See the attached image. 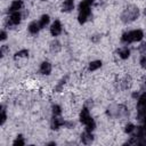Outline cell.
Wrapping results in <instances>:
<instances>
[{
  "label": "cell",
  "instance_id": "cell-19",
  "mask_svg": "<svg viewBox=\"0 0 146 146\" xmlns=\"http://www.w3.org/2000/svg\"><path fill=\"white\" fill-rule=\"evenodd\" d=\"M137 105H138V108H145V107H146V92L141 94V95L138 97Z\"/></svg>",
  "mask_w": 146,
  "mask_h": 146
},
{
  "label": "cell",
  "instance_id": "cell-26",
  "mask_svg": "<svg viewBox=\"0 0 146 146\" xmlns=\"http://www.w3.org/2000/svg\"><path fill=\"white\" fill-rule=\"evenodd\" d=\"M7 51H9V48H8L7 46H2V47H1V57H3Z\"/></svg>",
  "mask_w": 146,
  "mask_h": 146
},
{
  "label": "cell",
  "instance_id": "cell-2",
  "mask_svg": "<svg viewBox=\"0 0 146 146\" xmlns=\"http://www.w3.org/2000/svg\"><path fill=\"white\" fill-rule=\"evenodd\" d=\"M138 17H139V9L137 6H133V5L128 6L121 14V21L125 24L136 21Z\"/></svg>",
  "mask_w": 146,
  "mask_h": 146
},
{
  "label": "cell",
  "instance_id": "cell-10",
  "mask_svg": "<svg viewBox=\"0 0 146 146\" xmlns=\"http://www.w3.org/2000/svg\"><path fill=\"white\" fill-rule=\"evenodd\" d=\"M74 0H64L62 3V11L63 13H71L74 9Z\"/></svg>",
  "mask_w": 146,
  "mask_h": 146
},
{
  "label": "cell",
  "instance_id": "cell-14",
  "mask_svg": "<svg viewBox=\"0 0 146 146\" xmlns=\"http://www.w3.org/2000/svg\"><path fill=\"white\" fill-rule=\"evenodd\" d=\"M130 55H131V51H130V49H129L128 47H123V48H121V49L119 50V57H120L122 60L128 59V58L130 57Z\"/></svg>",
  "mask_w": 146,
  "mask_h": 146
},
{
  "label": "cell",
  "instance_id": "cell-20",
  "mask_svg": "<svg viewBox=\"0 0 146 146\" xmlns=\"http://www.w3.org/2000/svg\"><path fill=\"white\" fill-rule=\"evenodd\" d=\"M51 112H52V115L54 116H60L62 113H63V110H62V107L58 104H55L51 107Z\"/></svg>",
  "mask_w": 146,
  "mask_h": 146
},
{
  "label": "cell",
  "instance_id": "cell-16",
  "mask_svg": "<svg viewBox=\"0 0 146 146\" xmlns=\"http://www.w3.org/2000/svg\"><path fill=\"white\" fill-rule=\"evenodd\" d=\"M29 57V50L27 49H22L17 52H15L14 55V59L15 60H19V59H25Z\"/></svg>",
  "mask_w": 146,
  "mask_h": 146
},
{
  "label": "cell",
  "instance_id": "cell-7",
  "mask_svg": "<svg viewBox=\"0 0 146 146\" xmlns=\"http://www.w3.org/2000/svg\"><path fill=\"white\" fill-rule=\"evenodd\" d=\"M39 71L42 75H49L52 71V66L51 64L48 62V60H43L41 64H40V67H39Z\"/></svg>",
  "mask_w": 146,
  "mask_h": 146
},
{
  "label": "cell",
  "instance_id": "cell-6",
  "mask_svg": "<svg viewBox=\"0 0 146 146\" xmlns=\"http://www.w3.org/2000/svg\"><path fill=\"white\" fill-rule=\"evenodd\" d=\"M63 125H65V121L64 119H62L60 116H54L51 122H50V128L52 130H58L60 129Z\"/></svg>",
  "mask_w": 146,
  "mask_h": 146
},
{
  "label": "cell",
  "instance_id": "cell-3",
  "mask_svg": "<svg viewBox=\"0 0 146 146\" xmlns=\"http://www.w3.org/2000/svg\"><path fill=\"white\" fill-rule=\"evenodd\" d=\"M22 14L21 11H14V13H10V15L8 16V25L10 26H16V25H19L21 22H22Z\"/></svg>",
  "mask_w": 146,
  "mask_h": 146
},
{
  "label": "cell",
  "instance_id": "cell-28",
  "mask_svg": "<svg viewBox=\"0 0 146 146\" xmlns=\"http://www.w3.org/2000/svg\"><path fill=\"white\" fill-rule=\"evenodd\" d=\"M144 14H145V16H146V8L144 9Z\"/></svg>",
  "mask_w": 146,
  "mask_h": 146
},
{
  "label": "cell",
  "instance_id": "cell-12",
  "mask_svg": "<svg viewBox=\"0 0 146 146\" xmlns=\"http://www.w3.org/2000/svg\"><path fill=\"white\" fill-rule=\"evenodd\" d=\"M92 140H94V136H92V132L91 131L84 130V132L81 133V141L83 144H91Z\"/></svg>",
  "mask_w": 146,
  "mask_h": 146
},
{
  "label": "cell",
  "instance_id": "cell-9",
  "mask_svg": "<svg viewBox=\"0 0 146 146\" xmlns=\"http://www.w3.org/2000/svg\"><path fill=\"white\" fill-rule=\"evenodd\" d=\"M23 7H24L23 0H13V2L10 3V7H9V13L19 11L21 9H23Z\"/></svg>",
  "mask_w": 146,
  "mask_h": 146
},
{
  "label": "cell",
  "instance_id": "cell-8",
  "mask_svg": "<svg viewBox=\"0 0 146 146\" xmlns=\"http://www.w3.org/2000/svg\"><path fill=\"white\" fill-rule=\"evenodd\" d=\"M90 119H91V115H90L89 110H88L87 107H83V108L81 110L80 114H79V120H80V122L84 125V124H86Z\"/></svg>",
  "mask_w": 146,
  "mask_h": 146
},
{
  "label": "cell",
  "instance_id": "cell-29",
  "mask_svg": "<svg viewBox=\"0 0 146 146\" xmlns=\"http://www.w3.org/2000/svg\"><path fill=\"white\" fill-rule=\"evenodd\" d=\"M41 1H48V0H41Z\"/></svg>",
  "mask_w": 146,
  "mask_h": 146
},
{
  "label": "cell",
  "instance_id": "cell-22",
  "mask_svg": "<svg viewBox=\"0 0 146 146\" xmlns=\"http://www.w3.org/2000/svg\"><path fill=\"white\" fill-rule=\"evenodd\" d=\"M24 144H25V140H24V137H23L22 135H18V136L15 138L14 143H13L14 146H23Z\"/></svg>",
  "mask_w": 146,
  "mask_h": 146
},
{
  "label": "cell",
  "instance_id": "cell-13",
  "mask_svg": "<svg viewBox=\"0 0 146 146\" xmlns=\"http://www.w3.org/2000/svg\"><path fill=\"white\" fill-rule=\"evenodd\" d=\"M102 65H103V62H102V60H99V59L92 60V62H90L89 65H88V71H89V72H95V71H97L98 68H100Z\"/></svg>",
  "mask_w": 146,
  "mask_h": 146
},
{
  "label": "cell",
  "instance_id": "cell-24",
  "mask_svg": "<svg viewBox=\"0 0 146 146\" xmlns=\"http://www.w3.org/2000/svg\"><path fill=\"white\" fill-rule=\"evenodd\" d=\"M0 119H1L0 123H1V125H3L5 122H6V120H7V113H6V110H5L3 106L1 107V115H0Z\"/></svg>",
  "mask_w": 146,
  "mask_h": 146
},
{
  "label": "cell",
  "instance_id": "cell-5",
  "mask_svg": "<svg viewBox=\"0 0 146 146\" xmlns=\"http://www.w3.org/2000/svg\"><path fill=\"white\" fill-rule=\"evenodd\" d=\"M91 16V8L90 9H82L79 10V15H78V22L80 24H84Z\"/></svg>",
  "mask_w": 146,
  "mask_h": 146
},
{
  "label": "cell",
  "instance_id": "cell-4",
  "mask_svg": "<svg viewBox=\"0 0 146 146\" xmlns=\"http://www.w3.org/2000/svg\"><path fill=\"white\" fill-rule=\"evenodd\" d=\"M49 29H50V34L52 36H58L62 33V31H63V25H62V23H60L59 19H55L51 23V25H50Z\"/></svg>",
  "mask_w": 146,
  "mask_h": 146
},
{
  "label": "cell",
  "instance_id": "cell-18",
  "mask_svg": "<svg viewBox=\"0 0 146 146\" xmlns=\"http://www.w3.org/2000/svg\"><path fill=\"white\" fill-rule=\"evenodd\" d=\"M60 49H62V44H60V42L58 41V40H55V41H52L51 43H50V50H51V52H58V51H60Z\"/></svg>",
  "mask_w": 146,
  "mask_h": 146
},
{
  "label": "cell",
  "instance_id": "cell-21",
  "mask_svg": "<svg viewBox=\"0 0 146 146\" xmlns=\"http://www.w3.org/2000/svg\"><path fill=\"white\" fill-rule=\"evenodd\" d=\"M84 127H86V130H87V131H91V132H92V131L95 130V128H96V122H95V120L91 117V119L84 124Z\"/></svg>",
  "mask_w": 146,
  "mask_h": 146
},
{
  "label": "cell",
  "instance_id": "cell-25",
  "mask_svg": "<svg viewBox=\"0 0 146 146\" xmlns=\"http://www.w3.org/2000/svg\"><path fill=\"white\" fill-rule=\"evenodd\" d=\"M139 64H140V66H141L143 68L146 70V55L141 56V58H140V60H139Z\"/></svg>",
  "mask_w": 146,
  "mask_h": 146
},
{
  "label": "cell",
  "instance_id": "cell-11",
  "mask_svg": "<svg viewBox=\"0 0 146 146\" xmlns=\"http://www.w3.org/2000/svg\"><path fill=\"white\" fill-rule=\"evenodd\" d=\"M40 30H41V27H40V25H39V22H36V21L31 22V23L29 24V26H27V31H29L31 34H33V35L38 34Z\"/></svg>",
  "mask_w": 146,
  "mask_h": 146
},
{
  "label": "cell",
  "instance_id": "cell-15",
  "mask_svg": "<svg viewBox=\"0 0 146 146\" xmlns=\"http://www.w3.org/2000/svg\"><path fill=\"white\" fill-rule=\"evenodd\" d=\"M49 23H50V17H49L48 14H43V15L40 17V19H39V25H40L41 29L47 27V26L49 25Z\"/></svg>",
  "mask_w": 146,
  "mask_h": 146
},
{
  "label": "cell",
  "instance_id": "cell-27",
  "mask_svg": "<svg viewBox=\"0 0 146 146\" xmlns=\"http://www.w3.org/2000/svg\"><path fill=\"white\" fill-rule=\"evenodd\" d=\"M6 39H7V32L5 30H2L1 31V34H0V40L1 41H5Z\"/></svg>",
  "mask_w": 146,
  "mask_h": 146
},
{
  "label": "cell",
  "instance_id": "cell-1",
  "mask_svg": "<svg viewBox=\"0 0 146 146\" xmlns=\"http://www.w3.org/2000/svg\"><path fill=\"white\" fill-rule=\"evenodd\" d=\"M144 38V32L140 29H136V30H131L128 32H124L121 35V41L125 44L128 43H132V42H140Z\"/></svg>",
  "mask_w": 146,
  "mask_h": 146
},
{
  "label": "cell",
  "instance_id": "cell-23",
  "mask_svg": "<svg viewBox=\"0 0 146 146\" xmlns=\"http://www.w3.org/2000/svg\"><path fill=\"white\" fill-rule=\"evenodd\" d=\"M135 130H136V127H135V124H132V123H127V124L124 125V132H125L127 135H131Z\"/></svg>",
  "mask_w": 146,
  "mask_h": 146
},
{
  "label": "cell",
  "instance_id": "cell-17",
  "mask_svg": "<svg viewBox=\"0 0 146 146\" xmlns=\"http://www.w3.org/2000/svg\"><path fill=\"white\" fill-rule=\"evenodd\" d=\"M95 0H81L80 3H79V10H82V9H90L91 6L94 5Z\"/></svg>",
  "mask_w": 146,
  "mask_h": 146
}]
</instances>
